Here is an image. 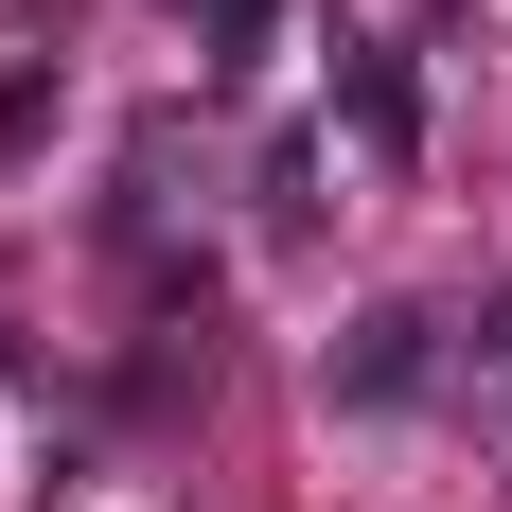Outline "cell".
I'll use <instances>...</instances> for the list:
<instances>
[{
	"mask_svg": "<svg viewBox=\"0 0 512 512\" xmlns=\"http://www.w3.org/2000/svg\"><path fill=\"white\" fill-rule=\"evenodd\" d=\"M318 389H336V407H407V389H424V318H407V301H371L354 336L318 354Z\"/></svg>",
	"mask_w": 512,
	"mask_h": 512,
	"instance_id": "obj_1",
	"label": "cell"
},
{
	"mask_svg": "<svg viewBox=\"0 0 512 512\" xmlns=\"http://www.w3.org/2000/svg\"><path fill=\"white\" fill-rule=\"evenodd\" d=\"M53 124H71V71H53V53H18V71H0V177H36Z\"/></svg>",
	"mask_w": 512,
	"mask_h": 512,
	"instance_id": "obj_2",
	"label": "cell"
},
{
	"mask_svg": "<svg viewBox=\"0 0 512 512\" xmlns=\"http://www.w3.org/2000/svg\"><path fill=\"white\" fill-rule=\"evenodd\" d=\"M336 106H354V142H371V159H407V142H424V106H407V53H354V71H336Z\"/></svg>",
	"mask_w": 512,
	"mask_h": 512,
	"instance_id": "obj_3",
	"label": "cell"
},
{
	"mask_svg": "<svg viewBox=\"0 0 512 512\" xmlns=\"http://www.w3.org/2000/svg\"><path fill=\"white\" fill-rule=\"evenodd\" d=\"M212 18H230V0H212Z\"/></svg>",
	"mask_w": 512,
	"mask_h": 512,
	"instance_id": "obj_4",
	"label": "cell"
},
{
	"mask_svg": "<svg viewBox=\"0 0 512 512\" xmlns=\"http://www.w3.org/2000/svg\"><path fill=\"white\" fill-rule=\"evenodd\" d=\"M495 424H512V407H495Z\"/></svg>",
	"mask_w": 512,
	"mask_h": 512,
	"instance_id": "obj_5",
	"label": "cell"
}]
</instances>
